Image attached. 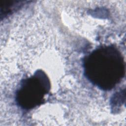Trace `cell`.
I'll return each mask as SVG.
<instances>
[{"instance_id": "obj_1", "label": "cell", "mask_w": 126, "mask_h": 126, "mask_svg": "<svg viewBox=\"0 0 126 126\" xmlns=\"http://www.w3.org/2000/svg\"><path fill=\"white\" fill-rule=\"evenodd\" d=\"M85 67L88 78L104 90L113 88L125 73L121 55L111 47L101 48L92 53L86 59Z\"/></svg>"}, {"instance_id": "obj_2", "label": "cell", "mask_w": 126, "mask_h": 126, "mask_svg": "<svg viewBox=\"0 0 126 126\" xmlns=\"http://www.w3.org/2000/svg\"><path fill=\"white\" fill-rule=\"evenodd\" d=\"M47 79L43 74L40 73L25 80L17 94L20 105L25 108L29 109L39 104L47 93Z\"/></svg>"}]
</instances>
